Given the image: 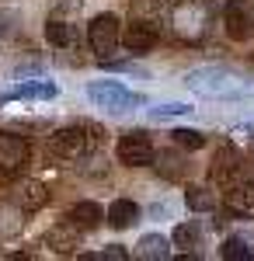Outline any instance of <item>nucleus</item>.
<instances>
[{
    "label": "nucleus",
    "mask_w": 254,
    "mask_h": 261,
    "mask_svg": "<svg viewBox=\"0 0 254 261\" xmlns=\"http://www.w3.org/2000/svg\"><path fill=\"white\" fill-rule=\"evenodd\" d=\"M185 87L198 98H216V101L254 98V81L234 66H195L185 73Z\"/></svg>",
    "instance_id": "1"
},
{
    "label": "nucleus",
    "mask_w": 254,
    "mask_h": 261,
    "mask_svg": "<svg viewBox=\"0 0 254 261\" xmlns=\"http://www.w3.org/2000/svg\"><path fill=\"white\" fill-rule=\"evenodd\" d=\"M87 45H91V53L101 63L112 60L115 49L122 45V21L115 14H98V18L87 24Z\"/></svg>",
    "instance_id": "2"
},
{
    "label": "nucleus",
    "mask_w": 254,
    "mask_h": 261,
    "mask_svg": "<svg viewBox=\"0 0 254 261\" xmlns=\"http://www.w3.org/2000/svg\"><path fill=\"white\" fill-rule=\"evenodd\" d=\"M171 28H174L185 42L202 39L206 28H209V11H206V4H198V0H185V4H177L174 14H171Z\"/></svg>",
    "instance_id": "3"
},
{
    "label": "nucleus",
    "mask_w": 254,
    "mask_h": 261,
    "mask_svg": "<svg viewBox=\"0 0 254 261\" xmlns=\"http://www.w3.org/2000/svg\"><path fill=\"white\" fill-rule=\"evenodd\" d=\"M49 150L56 153L59 161H84L91 153V136H87L84 125H66V129H56L53 133Z\"/></svg>",
    "instance_id": "4"
},
{
    "label": "nucleus",
    "mask_w": 254,
    "mask_h": 261,
    "mask_svg": "<svg viewBox=\"0 0 254 261\" xmlns=\"http://www.w3.org/2000/svg\"><path fill=\"white\" fill-rule=\"evenodd\" d=\"M87 98L98 108H108V112H129L133 105H139V94L125 91L118 81H94L87 87Z\"/></svg>",
    "instance_id": "5"
},
{
    "label": "nucleus",
    "mask_w": 254,
    "mask_h": 261,
    "mask_svg": "<svg viewBox=\"0 0 254 261\" xmlns=\"http://www.w3.org/2000/svg\"><path fill=\"white\" fill-rule=\"evenodd\" d=\"M223 28L234 42H247L254 35V4L251 0H230L223 7Z\"/></svg>",
    "instance_id": "6"
},
{
    "label": "nucleus",
    "mask_w": 254,
    "mask_h": 261,
    "mask_svg": "<svg viewBox=\"0 0 254 261\" xmlns=\"http://www.w3.org/2000/svg\"><path fill=\"white\" fill-rule=\"evenodd\" d=\"M115 153L125 167H146V164L157 161V150H154V143H150L146 133H125V136L118 140Z\"/></svg>",
    "instance_id": "7"
},
{
    "label": "nucleus",
    "mask_w": 254,
    "mask_h": 261,
    "mask_svg": "<svg viewBox=\"0 0 254 261\" xmlns=\"http://www.w3.org/2000/svg\"><path fill=\"white\" fill-rule=\"evenodd\" d=\"M223 209L230 216H240V220H251L254 216V181L240 178L234 185L223 188Z\"/></svg>",
    "instance_id": "8"
},
{
    "label": "nucleus",
    "mask_w": 254,
    "mask_h": 261,
    "mask_svg": "<svg viewBox=\"0 0 254 261\" xmlns=\"http://www.w3.org/2000/svg\"><path fill=\"white\" fill-rule=\"evenodd\" d=\"M157 39H160V28H157V21L146 18H133V24H125V32H122V45L129 53H150Z\"/></svg>",
    "instance_id": "9"
},
{
    "label": "nucleus",
    "mask_w": 254,
    "mask_h": 261,
    "mask_svg": "<svg viewBox=\"0 0 254 261\" xmlns=\"http://www.w3.org/2000/svg\"><path fill=\"white\" fill-rule=\"evenodd\" d=\"M24 164H28V143H24V136L0 133V171L4 174H18Z\"/></svg>",
    "instance_id": "10"
},
{
    "label": "nucleus",
    "mask_w": 254,
    "mask_h": 261,
    "mask_svg": "<svg viewBox=\"0 0 254 261\" xmlns=\"http://www.w3.org/2000/svg\"><path fill=\"white\" fill-rule=\"evenodd\" d=\"M216 181L226 188V185H234V181L247 178V171H244V161H240V153H237L234 146H223L219 153H216V167H213Z\"/></svg>",
    "instance_id": "11"
},
{
    "label": "nucleus",
    "mask_w": 254,
    "mask_h": 261,
    "mask_svg": "<svg viewBox=\"0 0 254 261\" xmlns=\"http://www.w3.org/2000/svg\"><path fill=\"white\" fill-rule=\"evenodd\" d=\"M59 87L49 81H28V84H18L14 91H7L4 94V101H49L56 98Z\"/></svg>",
    "instance_id": "12"
},
{
    "label": "nucleus",
    "mask_w": 254,
    "mask_h": 261,
    "mask_svg": "<svg viewBox=\"0 0 254 261\" xmlns=\"http://www.w3.org/2000/svg\"><path fill=\"white\" fill-rule=\"evenodd\" d=\"M66 220L70 223H77L80 230H84V233H87V230H98L101 223L108 220V216H105V209H101L98 202H77V205H73V209H70V216H66Z\"/></svg>",
    "instance_id": "13"
},
{
    "label": "nucleus",
    "mask_w": 254,
    "mask_h": 261,
    "mask_svg": "<svg viewBox=\"0 0 254 261\" xmlns=\"http://www.w3.org/2000/svg\"><path fill=\"white\" fill-rule=\"evenodd\" d=\"M45 42L49 45H56V49H70L73 42H77V32H73V24L70 21H63V18H53L45 21Z\"/></svg>",
    "instance_id": "14"
},
{
    "label": "nucleus",
    "mask_w": 254,
    "mask_h": 261,
    "mask_svg": "<svg viewBox=\"0 0 254 261\" xmlns=\"http://www.w3.org/2000/svg\"><path fill=\"white\" fill-rule=\"evenodd\" d=\"M171 247L174 244H167V237H160V233H146V237H139L136 251L143 261H167L171 258Z\"/></svg>",
    "instance_id": "15"
},
{
    "label": "nucleus",
    "mask_w": 254,
    "mask_h": 261,
    "mask_svg": "<svg viewBox=\"0 0 254 261\" xmlns=\"http://www.w3.org/2000/svg\"><path fill=\"white\" fill-rule=\"evenodd\" d=\"M108 223L115 226V230H125V226H133V223L139 220V205L133 199H115L112 205H108Z\"/></svg>",
    "instance_id": "16"
},
{
    "label": "nucleus",
    "mask_w": 254,
    "mask_h": 261,
    "mask_svg": "<svg viewBox=\"0 0 254 261\" xmlns=\"http://www.w3.org/2000/svg\"><path fill=\"white\" fill-rule=\"evenodd\" d=\"M185 205H188L192 213H213L216 195L206 188V185H188V188H185Z\"/></svg>",
    "instance_id": "17"
},
{
    "label": "nucleus",
    "mask_w": 254,
    "mask_h": 261,
    "mask_svg": "<svg viewBox=\"0 0 254 261\" xmlns=\"http://www.w3.org/2000/svg\"><path fill=\"white\" fill-rule=\"evenodd\" d=\"M21 209H28V213H35V209H42L45 202H49V192H45V185H39V181H28V185H21Z\"/></svg>",
    "instance_id": "18"
},
{
    "label": "nucleus",
    "mask_w": 254,
    "mask_h": 261,
    "mask_svg": "<svg viewBox=\"0 0 254 261\" xmlns=\"http://www.w3.org/2000/svg\"><path fill=\"white\" fill-rule=\"evenodd\" d=\"M77 233H80V226L66 220L63 226H56V230L49 233V244H53L56 251H70V247H77Z\"/></svg>",
    "instance_id": "19"
},
{
    "label": "nucleus",
    "mask_w": 254,
    "mask_h": 261,
    "mask_svg": "<svg viewBox=\"0 0 254 261\" xmlns=\"http://www.w3.org/2000/svg\"><path fill=\"white\" fill-rule=\"evenodd\" d=\"M129 4H133V18L160 21L167 14V0H129Z\"/></svg>",
    "instance_id": "20"
},
{
    "label": "nucleus",
    "mask_w": 254,
    "mask_h": 261,
    "mask_svg": "<svg viewBox=\"0 0 254 261\" xmlns=\"http://www.w3.org/2000/svg\"><path fill=\"white\" fill-rule=\"evenodd\" d=\"M219 258H223V261H251L254 251L247 247V241H240V237H226L223 247H219Z\"/></svg>",
    "instance_id": "21"
},
{
    "label": "nucleus",
    "mask_w": 254,
    "mask_h": 261,
    "mask_svg": "<svg viewBox=\"0 0 254 261\" xmlns=\"http://www.w3.org/2000/svg\"><path fill=\"white\" fill-rule=\"evenodd\" d=\"M192 112V105L188 101H160L150 108V119L154 122H164V119H177V115H188Z\"/></svg>",
    "instance_id": "22"
},
{
    "label": "nucleus",
    "mask_w": 254,
    "mask_h": 261,
    "mask_svg": "<svg viewBox=\"0 0 254 261\" xmlns=\"http://www.w3.org/2000/svg\"><path fill=\"white\" fill-rule=\"evenodd\" d=\"M198 241H202V230H198L195 223H177L174 233H171V244L174 247H195Z\"/></svg>",
    "instance_id": "23"
},
{
    "label": "nucleus",
    "mask_w": 254,
    "mask_h": 261,
    "mask_svg": "<svg viewBox=\"0 0 254 261\" xmlns=\"http://www.w3.org/2000/svg\"><path fill=\"white\" fill-rule=\"evenodd\" d=\"M171 140L177 146H185V150H202L206 146V133H198V129H174Z\"/></svg>",
    "instance_id": "24"
},
{
    "label": "nucleus",
    "mask_w": 254,
    "mask_h": 261,
    "mask_svg": "<svg viewBox=\"0 0 254 261\" xmlns=\"http://www.w3.org/2000/svg\"><path fill=\"white\" fill-rule=\"evenodd\" d=\"M157 161H160V171H164L167 178H177V174L185 171V164H181V157H167V153H160Z\"/></svg>",
    "instance_id": "25"
},
{
    "label": "nucleus",
    "mask_w": 254,
    "mask_h": 261,
    "mask_svg": "<svg viewBox=\"0 0 254 261\" xmlns=\"http://www.w3.org/2000/svg\"><path fill=\"white\" fill-rule=\"evenodd\" d=\"M87 261H125V251L118 247V244H112V247H105L101 254H84Z\"/></svg>",
    "instance_id": "26"
}]
</instances>
